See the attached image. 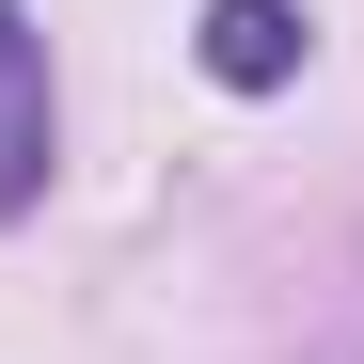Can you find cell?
Wrapping results in <instances>:
<instances>
[{
  "label": "cell",
  "instance_id": "obj_1",
  "mask_svg": "<svg viewBox=\"0 0 364 364\" xmlns=\"http://www.w3.org/2000/svg\"><path fill=\"white\" fill-rule=\"evenodd\" d=\"M48 174H64V95H48V32L32 0H0V222L48 206Z\"/></svg>",
  "mask_w": 364,
  "mask_h": 364
},
{
  "label": "cell",
  "instance_id": "obj_2",
  "mask_svg": "<svg viewBox=\"0 0 364 364\" xmlns=\"http://www.w3.org/2000/svg\"><path fill=\"white\" fill-rule=\"evenodd\" d=\"M191 64L222 95H285L301 64H317V16H301V0H206V16H191Z\"/></svg>",
  "mask_w": 364,
  "mask_h": 364
}]
</instances>
